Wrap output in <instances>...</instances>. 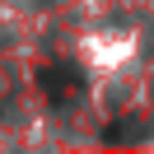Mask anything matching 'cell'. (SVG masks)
<instances>
[{"mask_svg":"<svg viewBox=\"0 0 154 154\" xmlns=\"http://www.w3.org/2000/svg\"><path fill=\"white\" fill-rule=\"evenodd\" d=\"M42 94L51 98V103H70V98L84 94V75H79V66H70V61H56V66H42Z\"/></svg>","mask_w":154,"mask_h":154,"instance_id":"6da1fadb","label":"cell"}]
</instances>
